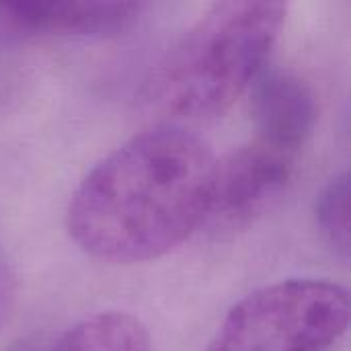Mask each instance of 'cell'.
Here are the masks:
<instances>
[{"instance_id": "1", "label": "cell", "mask_w": 351, "mask_h": 351, "mask_svg": "<svg viewBox=\"0 0 351 351\" xmlns=\"http://www.w3.org/2000/svg\"><path fill=\"white\" fill-rule=\"evenodd\" d=\"M214 169L210 146L185 128L142 132L80 181L66 212L68 234L99 261L158 259L204 226Z\"/></svg>"}, {"instance_id": "2", "label": "cell", "mask_w": 351, "mask_h": 351, "mask_svg": "<svg viewBox=\"0 0 351 351\" xmlns=\"http://www.w3.org/2000/svg\"><path fill=\"white\" fill-rule=\"evenodd\" d=\"M284 21V2L214 4L152 70L148 105L175 121L220 117L261 72Z\"/></svg>"}, {"instance_id": "3", "label": "cell", "mask_w": 351, "mask_h": 351, "mask_svg": "<svg viewBox=\"0 0 351 351\" xmlns=\"http://www.w3.org/2000/svg\"><path fill=\"white\" fill-rule=\"evenodd\" d=\"M350 325L343 286L292 278L239 300L206 351H331Z\"/></svg>"}, {"instance_id": "4", "label": "cell", "mask_w": 351, "mask_h": 351, "mask_svg": "<svg viewBox=\"0 0 351 351\" xmlns=\"http://www.w3.org/2000/svg\"><path fill=\"white\" fill-rule=\"evenodd\" d=\"M294 152L255 138L216 160L204 226L214 234H234L263 218L284 195Z\"/></svg>"}, {"instance_id": "5", "label": "cell", "mask_w": 351, "mask_h": 351, "mask_svg": "<svg viewBox=\"0 0 351 351\" xmlns=\"http://www.w3.org/2000/svg\"><path fill=\"white\" fill-rule=\"evenodd\" d=\"M140 2H0V45L37 37H107L130 29Z\"/></svg>"}, {"instance_id": "6", "label": "cell", "mask_w": 351, "mask_h": 351, "mask_svg": "<svg viewBox=\"0 0 351 351\" xmlns=\"http://www.w3.org/2000/svg\"><path fill=\"white\" fill-rule=\"evenodd\" d=\"M251 111L257 138L294 154L306 144L319 117L315 90L288 70H274L257 82Z\"/></svg>"}, {"instance_id": "7", "label": "cell", "mask_w": 351, "mask_h": 351, "mask_svg": "<svg viewBox=\"0 0 351 351\" xmlns=\"http://www.w3.org/2000/svg\"><path fill=\"white\" fill-rule=\"evenodd\" d=\"M45 351H150V337L136 317L109 311L76 323Z\"/></svg>"}, {"instance_id": "8", "label": "cell", "mask_w": 351, "mask_h": 351, "mask_svg": "<svg viewBox=\"0 0 351 351\" xmlns=\"http://www.w3.org/2000/svg\"><path fill=\"white\" fill-rule=\"evenodd\" d=\"M317 226L329 247L343 259L350 257V177L335 175L317 202Z\"/></svg>"}, {"instance_id": "9", "label": "cell", "mask_w": 351, "mask_h": 351, "mask_svg": "<svg viewBox=\"0 0 351 351\" xmlns=\"http://www.w3.org/2000/svg\"><path fill=\"white\" fill-rule=\"evenodd\" d=\"M14 296H16V286H14V276L0 255V329L8 321L12 306H14Z\"/></svg>"}]
</instances>
